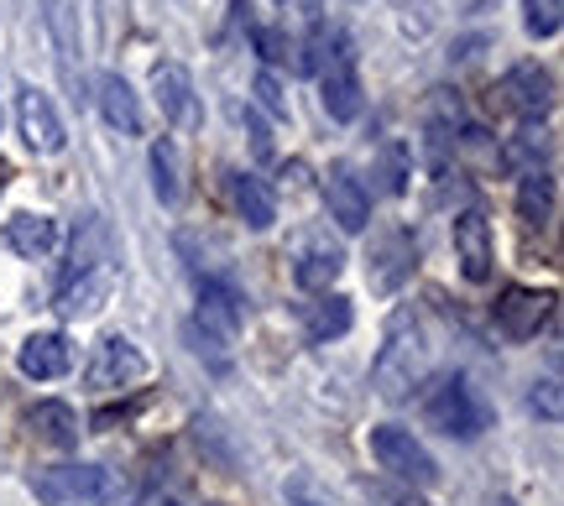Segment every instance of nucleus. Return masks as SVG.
Wrapping results in <instances>:
<instances>
[{"label": "nucleus", "mask_w": 564, "mask_h": 506, "mask_svg": "<svg viewBox=\"0 0 564 506\" xmlns=\"http://www.w3.org/2000/svg\"><path fill=\"white\" fill-rule=\"evenodd\" d=\"M429 365H434L429 329H423L419 314L398 308L392 324H387V344L377 350V365H371V386L382 392L387 403H408V397L429 382Z\"/></svg>", "instance_id": "f257e3e1"}, {"label": "nucleus", "mask_w": 564, "mask_h": 506, "mask_svg": "<svg viewBox=\"0 0 564 506\" xmlns=\"http://www.w3.org/2000/svg\"><path fill=\"white\" fill-rule=\"evenodd\" d=\"M423 418H429V428H440L444 439L470 444V439H481L486 428H491V407L481 403V392L465 382V376H444V382L423 397Z\"/></svg>", "instance_id": "f03ea898"}, {"label": "nucleus", "mask_w": 564, "mask_h": 506, "mask_svg": "<svg viewBox=\"0 0 564 506\" xmlns=\"http://www.w3.org/2000/svg\"><path fill=\"white\" fill-rule=\"evenodd\" d=\"M32 491L37 502L47 506H105V502H121V481L116 470L105 465H53L32 475Z\"/></svg>", "instance_id": "7ed1b4c3"}, {"label": "nucleus", "mask_w": 564, "mask_h": 506, "mask_svg": "<svg viewBox=\"0 0 564 506\" xmlns=\"http://www.w3.org/2000/svg\"><path fill=\"white\" fill-rule=\"evenodd\" d=\"M246 324V298L230 283H204L199 287V308H194V340H199V355H230L236 340H241Z\"/></svg>", "instance_id": "20e7f679"}, {"label": "nucleus", "mask_w": 564, "mask_h": 506, "mask_svg": "<svg viewBox=\"0 0 564 506\" xmlns=\"http://www.w3.org/2000/svg\"><path fill=\"white\" fill-rule=\"evenodd\" d=\"M491 100H497V110L518 116L523 125H539L554 110V100H560V84H554V74H549L544 63H512L502 79H497Z\"/></svg>", "instance_id": "39448f33"}, {"label": "nucleus", "mask_w": 564, "mask_h": 506, "mask_svg": "<svg viewBox=\"0 0 564 506\" xmlns=\"http://www.w3.org/2000/svg\"><path fill=\"white\" fill-rule=\"evenodd\" d=\"M371 460L382 470H392L398 481H408V486H434V481H440V465H434V454L413 439V428H398V424L371 428Z\"/></svg>", "instance_id": "423d86ee"}, {"label": "nucleus", "mask_w": 564, "mask_h": 506, "mask_svg": "<svg viewBox=\"0 0 564 506\" xmlns=\"http://www.w3.org/2000/svg\"><path fill=\"white\" fill-rule=\"evenodd\" d=\"M141 376H147V355H141L126 334H105V340L95 344L89 365H84L89 392H126V386H137Z\"/></svg>", "instance_id": "0eeeda50"}, {"label": "nucleus", "mask_w": 564, "mask_h": 506, "mask_svg": "<svg viewBox=\"0 0 564 506\" xmlns=\"http://www.w3.org/2000/svg\"><path fill=\"white\" fill-rule=\"evenodd\" d=\"M116 293V256L110 262H95V266H79V272H63L58 283V319H89L100 314Z\"/></svg>", "instance_id": "6e6552de"}, {"label": "nucleus", "mask_w": 564, "mask_h": 506, "mask_svg": "<svg viewBox=\"0 0 564 506\" xmlns=\"http://www.w3.org/2000/svg\"><path fill=\"white\" fill-rule=\"evenodd\" d=\"M17 125H21V142L32 146V152H42V157L63 152V142H68L53 100L42 89H32V84H21V95H17Z\"/></svg>", "instance_id": "1a4fd4ad"}, {"label": "nucleus", "mask_w": 564, "mask_h": 506, "mask_svg": "<svg viewBox=\"0 0 564 506\" xmlns=\"http://www.w3.org/2000/svg\"><path fill=\"white\" fill-rule=\"evenodd\" d=\"M554 293H539V287H507L502 298H497V329H502L507 340H533L539 329L549 324V314H554Z\"/></svg>", "instance_id": "9d476101"}, {"label": "nucleus", "mask_w": 564, "mask_h": 506, "mask_svg": "<svg viewBox=\"0 0 564 506\" xmlns=\"http://www.w3.org/2000/svg\"><path fill=\"white\" fill-rule=\"evenodd\" d=\"M455 262H460L465 283H491L497 245H491V224H486L481 209H465V215H455Z\"/></svg>", "instance_id": "9b49d317"}, {"label": "nucleus", "mask_w": 564, "mask_h": 506, "mask_svg": "<svg viewBox=\"0 0 564 506\" xmlns=\"http://www.w3.org/2000/svg\"><path fill=\"white\" fill-rule=\"evenodd\" d=\"M413 266H419V241L408 235V230H387L371 241V266H366V277L377 293H398V287L413 277Z\"/></svg>", "instance_id": "f8f14e48"}, {"label": "nucleus", "mask_w": 564, "mask_h": 506, "mask_svg": "<svg viewBox=\"0 0 564 506\" xmlns=\"http://www.w3.org/2000/svg\"><path fill=\"white\" fill-rule=\"evenodd\" d=\"M324 204H329V220L340 224L345 235H361L371 224V194L361 188V178L345 163H335L324 173Z\"/></svg>", "instance_id": "ddd939ff"}, {"label": "nucleus", "mask_w": 564, "mask_h": 506, "mask_svg": "<svg viewBox=\"0 0 564 506\" xmlns=\"http://www.w3.org/2000/svg\"><path fill=\"white\" fill-rule=\"evenodd\" d=\"M319 100L324 110H329V121H356L361 116V74H356V53L350 47H340L335 58L324 63V74H319Z\"/></svg>", "instance_id": "4468645a"}, {"label": "nucleus", "mask_w": 564, "mask_h": 506, "mask_svg": "<svg viewBox=\"0 0 564 506\" xmlns=\"http://www.w3.org/2000/svg\"><path fill=\"white\" fill-rule=\"evenodd\" d=\"M152 95H158L162 116L173 125H194L199 121V105H194V79L183 63H158L152 68Z\"/></svg>", "instance_id": "2eb2a0df"}, {"label": "nucleus", "mask_w": 564, "mask_h": 506, "mask_svg": "<svg viewBox=\"0 0 564 506\" xmlns=\"http://www.w3.org/2000/svg\"><path fill=\"white\" fill-rule=\"evenodd\" d=\"M345 272V251L335 241H308L299 251V262H293V283L303 293H329V287L340 283Z\"/></svg>", "instance_id": "dca6fc26"}, {"label": "nucleus", "mask_w": 564, "mask_h": 506, "mask_svg": "<svg viewBox=\"0 0 564 506\" xmlns=\"http://www.w3.org/2000/svg\"><path fill=\"white\" fill-rule=\"evenodd\" d=\"M17 365L21 376H32V382H53V376H63L74 365V344L63 334H32V340H21Z\"/></svg>", "instance_id": "f3484780"}, {"label": "nucleus", "mask_w": 564, "mask_h": 506, "mask_svg": "<svg viewBox=\"0 0 564 506\" xmlns=\"http://www.w3.org/2000/svg\"><path fill=\"white\" fill-rule=\"evenodd\" d=\"M6 245L17 251L21 262H42L58 245V220L53 215H11L6 220Z\"/></svg>", "instance_id": "a211bd4d"}, {"label": "nucleus", "mask_w": 564, "mask_h": 506, "mask_svg": "<svg viewBox=\"0 0 564 506\" xmlns=\"http://www.w3.org/2000/svg\"><path fill=\"white\" fill-rule=\"evenodd\" d=\"M230 204H236V215L251 230H272L278 224V199H272V188L257 173H230Z\"/></svg>", "instance_id": "6ab92c4d"}, {"label": "nucleus", "mask_w": 564, "mask_h": 506, "mask_svg": "<svg viewBox=\"0 0 564 506\" xmlns=\"http://www.w3.org/2000/svg\"><path fill=\"white\" fill-rule=\"evenodd\" d=\"M350 324H356V308H350V298H340V293H319L314 304L303 308V334L314 344L340 340Z\"/></svg>", "instance_id": "aec40b11"}, {"label": "nucleus", "mask_w": 564, "mask_h": 506, "mask_svg": "<svg viewBox=\"0 0 564 506\" xmlns=\"http://www.w3.org/2000/svg\"><path fill=\"white\" fill-rule=\"evenodd\" d=\"M100 110L105 121L116 125L121 136H141V105H137V89L121 79V74H100Z\"/></svg>", "instance_id": "412c9836"}, {"label": "nucleus", "mask_w": 564, "mask_h": 506, "mask_svg": "<svg viewBox=\"0 0 564 506\" xmlns=\"http://www.w3.org/2000/svg\"><path fill=\"white\" fill-rule=\"evenodd\" d=\"M26 428L37 433L42 444H53V449H74L79 444V413L68 403H37L32 413H26Z\"/></svg>", "instance_id": "4be33fe9"}, {"label": "nucleus", "mask_w": 564, "mask_h": 506, "mask_svg": "<svg viewBox=\"0 0 564 506\" xmlns=\"http://www.w3.org/2000/svg\"><path fill=\"white\" fill-rule=\"evenodd\" d=\"M549 152H554V136H549L544 125H523V131H512V136H507L502 167H512V173H544Z\"/></svg>", "instance_id": "5701e85b"}, {"label": "nucleus", "mask_w": 564, "mask_h": 506, "mask_svg": "<svg viewBox=\"0 0 564 506\" xmlns=\"http://www.w3.org/2000/svg\"><path fill=\"white\" fill-rule=\"evenodd\" d=\"M554 199H560V183H554V173H523L518 178V215H523L528 224H549L554 220Z\"/></svg>", "instance_id": "b1692460"}, {"label": "nucleus", "mask_w": 564, "mask_h": 506, "mask_svg": "<svg viewBox=\"0 0 564 506\" xmlns=\"http://www.w3.org/2000/svg\"><path fill=\"white\" fill-rule=\"evenodd\" d=\"M152 194H158L162 204H178L183 183H178V146L167 142V136H158L152 142Z\"/></svg>", "instance_id": "393cba45"}, {"label": "nucleus", "mask_w": 564, "mask_h": 506, "mask_svg": "<svg viewBox=\"0 0 564 506\" xmlns=\"http://www.w3.org/2000/svg\"><path fill=\"white\" fill-rule=\"evenodd\" d=\"M523 26L528 37H554L564 26V0H523Z\"/></svg>", "instance_id": "a878e982"}, {"label": "nucleus", "mask_w": 564, "mask_h": 506, "mask_svg": "<svg viewBox=\"0 0 564 506\" xmlns=\"http://www.w3.org/2000/svg\"><path fill=\"white\" fill-rule=\"evenodd\" d=\"M251 42H257V53H262L267 63H288V68H299V58H293V53H299V42L288 37V32H278V26H257Z\"/></svg>", "instance_id": "bb28decb"}, {"label": "nucleus", "mask_w": 564, "mask_h": 506, "mask_svg": "<svg viewBox=\"0 0 564 506\" xmlns=\"http://www.w3.org/2000/svg\"><path fill=\"white\" fill-rule=\"evenodd\" d=\"M251 89H257V105H262V110H272V116H288V95H282V84H278V74H257V84H251Z\"/></svg>", "instance_id": "cd10ccee"}, {"label": "nucleus", "mask_w": 564, "mask_h": 506, "mask_svg": "<svg viewBox=\"0 0 564 506\" xmlns=\"http://www.w3.org/2000/svg\"><path fill=\"white\" fill-rule=\"evenodd\" d=\"M528 407L544 413L549 424H554V418H560V382H539L533 392H528Z\"/></svg>", "instance_id": "c85d7f7f"}, {"label": "nucleus", "mask_w": 564, "mask_h": 506, "mask_svg": "<svg viewBox=\"0 0 564 506\" xmlns=\"http://www.w3.org/2000/svg\"><path fill=\"white\" fill-rule=\"evenodd\" d=\"M387 188H392V194H403L408 188V152L398 142L387 146Z\"/></svg>", "instance_id": "c756f323"}, {"label": "nucleus", "mask_w": 564, "mask_h": 506, "mask_svg": "<svg viewBox=\"0 0 564 506\" xmlns=\"http://www.w3.org/2000/svg\"><path fill=\"white\" fill-rule=\"evenodd\" d=\"M246 131H251V146H257V157H272V136H267V125L257 110H246Z\"/></svg>", "instance_id": "7c9ffc66"}, {"label": "nucleus", "mask_w": 564, "mask_h": 506, "mask_svg": "<svg viewBox=\"0 0 564 506\" xmlns=\"http://www.w3.org/2000/svg\"><path fill=\"white\" fill-rule=\"evenodd\" d=\"M6 183H11V163L0 157V194H6Z\"/></svg>", "instance_id": "2f4dec72"}, {"label": "nucleus", "mask_w": 564, "mask_h": 506, "mask_svg": "<svg viewBox=\"0 0 564 506\" xmlns=\"http://www.w3.org/2000/svg\"><path fill=\"white\" fill-rule=\"evenodd\" d=\"M497 506H518V502H512V496H497Z\"/></svg>", "instance_id": "473e14b6"}, {"label": "nucleus", "mask_w": 564, "mask_h": 506, "mask_svg": "<svg viewBox=\"0 0 564 506\" xmlns=\"http://www.w3.org/2000/svg\"><path fill=\"white\" fill-rule=\"evenodd\" d=\"M293 506H319V502H293Z\"/></svg>", "instance_id": "72a5a7b5"}, {"label": "nucleus", "mask_w": 564, "mask_h": 506, "mask_svg": "<svg viewBox=\"0 0 564 506\" xmlns=\"http://www.w3.org/2000/svg\"><path fill=\"white\" fill-rule=\"evenodd\" d=\"M209 506H220V502H209Z\"/></svg>", "instance_id": "f704fd0d"}]
</instances>
